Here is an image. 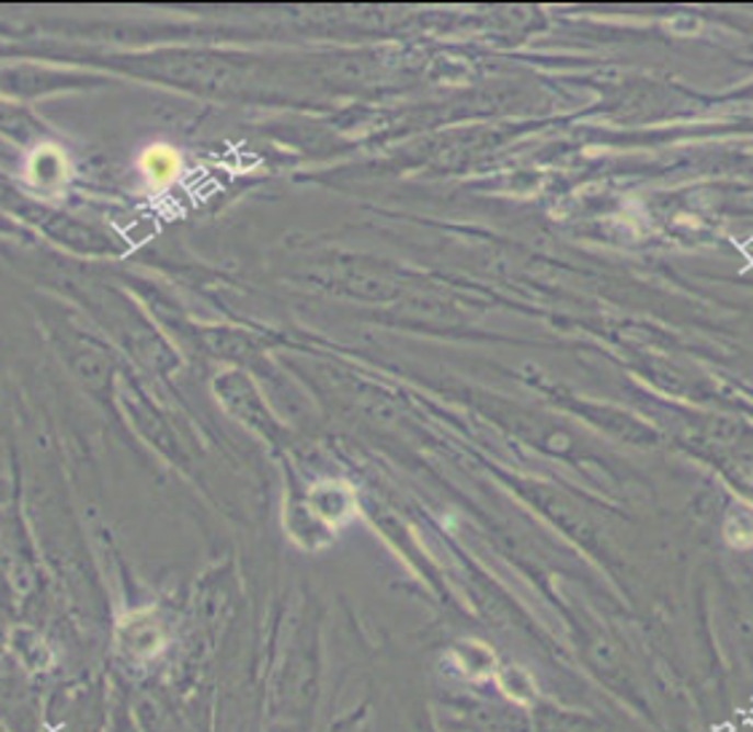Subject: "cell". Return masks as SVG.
Listing matches in <instances>:
<instances>
[{"instance_id": "cell-1", "label": "cell", "mask_w": 753, "mask_h": 732, "mask_svg": "<svg viewBox=\"0 0 753 732\" xmlns=\"http://www.w3.org/2000/svg\"><path fill=\"white\" fill-rule=\"evenodd\" d=\"M140 172L153 188H167L180 175V153L170 146H150L140 156Z\"/></svg>"}]
</instances>
